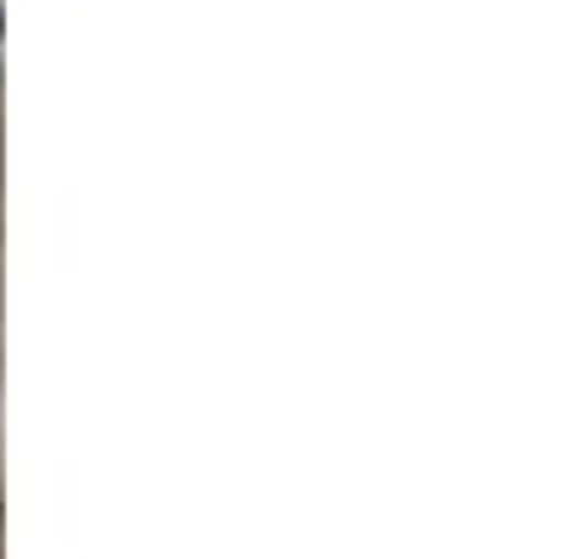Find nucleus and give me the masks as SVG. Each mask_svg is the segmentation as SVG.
<instances>
[{
  "instance_id": "obj_1",
  "label": "nucleus",
  "mask_w": 565,
  "mask_h": 559,
  "mask_svg": "<svg viewBox=\"0 0 565 559\" xmlns=\"http://www.w3.org/2000/svg\"><path fill=\"white\" fill-rule=\"evenodd\" d=\"M0 34H7V0H0Z\"/></svg>"
}]
</instances>
